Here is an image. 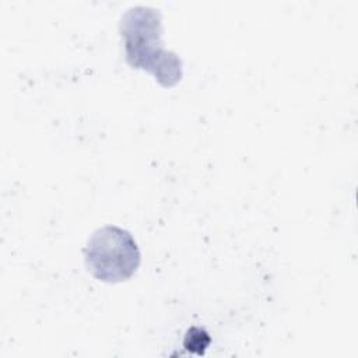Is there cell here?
Masks as SVG:
<instances>
[{"instance_id": "1", "label": "cell", "mask_w": 358, "mask_h": 358, "mask_svg": "<svg viewBox=\"0 0 358 358\" xmlns=\"http://www.w3.org/2000/svg\"><path fill=\"white\" fill-rule=\"evenodd\" d=\"M119 29L124 42L126 62L133 69L150 71L164 87H172L180 81L182 59L164 48L158 10L148 6L130 7L122 15Z\"/></svg>"}, {"instance_id": "2", "label": "cell", "mask_w": 358, "mask_h": 358, "mask_svg": "<svg viewBox=\"0 0 358 358\" xmlns=\"http://www.w3.org/2000/svg\"><path fill=\"white\" fill-rule=\"evenodd\" d=\"M84 256L91 274L103 282H120L130 278L141 260L133 235L116 225L96 229L87 242Z\"/></svg>"}, {"instance_id": "3", "label": "cell", "mask_w": 358, "mask_h": 358, "mask_svg": "<svg viewBox=\"0 0 358 358\" xmlns=\"http://www.w3.org/2000/svg\"><path fill=\"white\" fill-rule=\"evenodd\" d=\"M210 343V337L208 334L201 330V329H197V327H193L187 331V336L185 338V347L189 350V351H193L194 352V348L196 347H200L201 351H204V348L208 345Z\"/></svg>"}]
</instances>
